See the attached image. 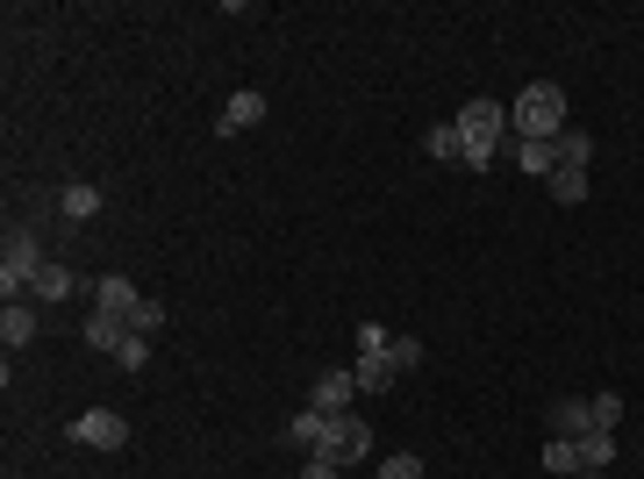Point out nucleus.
Masks as SVG:
<instances>
[{
	"label": "nucleus",
	"mask_w": 644,
	"mask_h": 479,
	"mask_svg": "<svg viewBox=\"0 0 644 479\" xmlns=\"http://www.w3.org/2000/svg\"><path fill=\"white\" fill-rule=\"evenodd\" d=\"M509 129L552 144V136L566 129V87H558V79H530V87L516 93V107H509Z\"/></svg>",
	"instance_id": "1"
},
{
	"label": "nucleus",
	"mask_w": 644,
	"mask_h": 479,
	"mask_svg": "<svg viewBox=\"0 0 644 479\" xmlns=\"http://www.w3.org/2000/svg\"><path fill=\"white\" fill-rule=\"evenodd\" d=\"M36 272H44V251H36L30 229H15V237H8V258H0V294H8V300H30Z\"/></svg>",
	"instance_id": "2"
},
{
	"label": "nucleus",
	"mask_w": 644,
	"mask_h": 479,
	"mask_svg": "<svg viewBox=\"0 0 644 479\" xmlns=\"http://www.w3.org/2000/svg\"><path fill=\"white\" fill-rule=\"evenodd\" d=\"M308 458H330V465H365V458H373V430H365L359 415H330V436H323V451H308Z\"/></svg>",
	"instance_id": "3"
},
{
	"label": "nucleus",
	"mask_w": 644,
	"mask_h": 479,
	"mask_svg": "<svg viewBox=\"0 0 644 479\" xmlns=\"http://www.w3.org/2000/svg\"><path fill=\"white\" fill-rule=\"evenodd\" d=\"M501 129H509V107L487 101V93L459 107V136H465V144H501Z\"/></svg>",
	"instance_id": "4"
},
{
	"label": "nucleus",
	"mask_w": 644,
	"mask_h": 479,
	"mask_svg": "<svg viewBox=\"0 0 644 479\" xmlns=\"http://www.w3.org/2000/svg\"><path fill=\"white\" fill-rule=\"evenodd\" d=\"M72 436H79L87 451H122V444H129V422H122L115 408H87V415L72 422Z\"/></svg>",
	"instance_id": "5"
},
{
	"label": "nucleus",
	"mask_w": 644,
	"mask_h": 479,
	"mask_svg": "<svg viewBox=\"0 0 644 479\" xmlns=\"http://www.w3.org/2000/svg\"><path fill=\"white\" fill-rule=\"evenodd\" d=\"M351 401H359V379H351V365H337V373L315 379V401L308 408H323V415H351Z\"/></svg>",
	"instance_id": "6"
},
{
	"label": "nucleus",
	"mask_w": 644,
	"mask_h": 479,
	"mask_svg": "<svg viewBox=\"0 0 644 479\" xmlns=\"http://www.w3.org/2000/svg\"><path fill=\"white\" fill-rule=\"evenodd\" d=\"M265 122V93H229V107H223V136H244V129H258Z\"/></svg>",
	"instance_id": "7"
},
{
	"label": "nucleus",
	"mask_w": 644,
	"mask_h": 479,
	"mask_svg": "<svg viewBox=\"0 0 644 479\" xmlns=\"http://www.w3.org/2000/svg\"><path fill=\"white\" fill-rule=\"evenodd\" d=\"M79 294V272H65L58 258H44V272L30 280V300H72Z\"/></svg>",
	"instance_id": "8"
},
{
	"label": "nucleus",
	"mask_w": 644,
	"mask_h": 479,
	"mask_svg": "<svg viewBox=\"0 0 644 479\" xmlns=\"http://www.w3.org/2000/svg\"><path fill=\"white\" fill-rule=\"evenodd\" d=\"M93 300H101L108 315H122V322H129V308H136L144 294L129 286V272H108V280H93Z\"/></svg>",
	"instance_id": "9"
},
{
	"label": "nucleus",
	"mask_w": 644,
	"mask_h": 479,
	"mask_svg": "<svg viewBox=\"0 0 644 479\" xmlns=\"http://www.w3.org/2000/svg\"><path fill=\"white\" fill-rule=\"evenodd\" d=\"M394 373H402V365H394L387 351H365V358L351 365V379H359V394H387V387H394Z\"/></svg>",
	"instance_id": "10"
},
{
	"label": "nucleus",
	"mask_w": 644,
	"mask_h": 479,
	"mask_svg": "<svg viewBox=\"0 0 644 479\" xmlns=\"http://www.w3.org/2000/svg\"><path fill=\"white\" fill-rule=\"evenodd\" d=\"M30 337H36V308H30V300H8V308H0V344L22 351Z\"/></svg>",
	"instance_id": "11"
},
{
	"label": "nucleus",
	"mask_w": 644,
	"mask_h": 479,
	"mask_svg": "<svg viewBox=\"0 0 644 479\" xmlns=\"http://www.w3.org/2000/svg\"><path fill=\"white\" fill-rule=\"evenodd\" d=\"M516 166H523L530 180H552V172H558V150L544 144V136H516Z\"/></svg>",
	"instance_id": "12"
},
{
	"label": "nucleus",
	"mask_w": 644,
	"mask_h": 479,
	"mask_svg": "<svg viewBox=\"0 0 644 479\" xmlns=\"http://www.w3.org/2000/svg\"><path fill=\"white\" fill-rule=\"evenodd\" d=\"M87 344H93V351H122V344H129V322H122V315H108V308H93V315H87Z\"/></svg>",
	"instance_id": "13"
},
{
	"label": "nucleus",
	"mask_w": 644,
	"mask_h": 479,
	"mask_svg": "<svg viewBox=\"0 0 644 479\" xmlns=\"http://www.w3.org/2000/svg\"><path fill=\"white\" fill-rule=\"evenodd\" d=\"M323 436H330V415H323V408H301V415L286 422V444H301V451H323Z\"/></svg>",
	"instance_id": "14"
},
{
	"label": "nucleus",
	"mask_w": 644,
	"mask_h": 479,
	"mask_svg": "<svg viewBox=\"0 0 644 479\" xmlns=\"http://www.w3.org/2000/svg\"><path fill=\"white\" fill-rule=\"evenodd\" d=\"M573 444H580V472H587V479H595V472H609V465H615V436L587 430V436H573Z\"/></svg>",
	"instance_id": "15"
},
{
	"label": "nucleus",
	"mask_w": 644,
	"mask_h": 479,
	"mask_svg": "<svg viewBox=\"0 0 644 479\" xmlns=\"http://www.w3.org/2000/svg\"><path fill=\"white\" fill-rule=\"evenodd\" d=\"M58 215H65V223H93V215H101V186H65Z\"/></svg>",
	"instance_id": "16"
},
{
	"label": "nucleus",
	"mask_w": 644,
	"mask_h": 479,
	"mask_svg": "<svg viewBox=\"0 0 644 479\" xmlns=\"http://www.w3.org/2000/svg\"><path fill=\"white\" fill-rule=\"evenodd\" d=\"M552 150H558V166H595V136H580V129H558L552 136Z\"/></svg>",
	"instance_id": "17"
},
{
	"label": "nucleus",
	"mask_w": 644,
	"mask_h": 479,
	"mask_svg": "<svg viewBox=\"0 0 644 479\" xmlns=\"http://www.w3.org/2000/svg\"><path fill=\"white\" fill-rule=\"evenodd\" d=\"M552 201L580 208V201H587V172H580V166H558V172H552Z\"/></svg>",
	"instance_id": "18"
},
{
	"label": "nucleus",
	"mask_w": 644,
	"mask_h": 479,
	"mask_svg": "<svg viewBox=\"0 0 644 479\" xmlns=\"http://www.w3.org/2000/svg\"><path fill=\"white\" fill-rule=\"evenodd\" d=\"M422 150H430V158H444V166H451V158H459V150H465V136H459V122H437V129H430V136H422Z\"/></svg>",
	"instance_id": "19"
},
{
	"label": "nucleus",
	"mask_w": 644,
	"mask_h": 479,
	"mask_svg": "<svg viewBox=\"0 0 644 479\" xmlns=\"http://www.w3.org/2000/svg\"><path fill=\"white\" fill-rule=\"evenodd\" d=\"M615 422H623V401H615V394H595V401H587V430L615 436Z\"/></svg>",
	"instance_id": "20"
},
{
	"label": "nucleus",
	"mask_w": 644,
	"mask_h": 479,
	"mask_svg": "<svg viewBox=\"0 0 644 479\" xmlns=\"http://www.w3.org/2000/svg\"><path fill=\"white\" fill-rule=\"evenodd\" d=\"M544 472H580V444H573V436H552V444H544Z\"/></svg>",
	"instance_id": "21"
},
{
	"label": "nucleus",
	"mask_w": 644,
	"mask_h": 479,
	"mask_svg": "<svg viewBox=\"0 0 644 479\" xmlns=\"http://www.w3.org/2000/svg\"><path fill=\"white\" fill-rule=\"evenodd\" d=\"M552 436H587V401H558L552 408Z\"/></svg>",
	"instance_id": "22"
},
{
	"label": "nucleus",
	"mask_w": 644,
	"mask_h": 479,
	"mask_svg": "<svg viewBox=\"0 0 644 479\" xmlns=\"http://www.w3.org/2000/svg\"><path fill=\"white\" fill-rule=\"evenodd\" d=\"M129 330L136 337H158V330H166V308H158V300H136V308H129Z\"/></svg>",
	"instance_id": "23"
},
{
	"label": "nucleus",
	"mask_w": 644,
	"mask_h": 479,
	"mask_svg": "<svg viewBox=\"0 0 644 479\" xmlns=\"http://www.w3.org/2000/svg\"><path fill=\"white\" fill-rule=\"evenodd\" d=\"M380 479H422V458L416 451H394V458L380 465Z\"/></svg>",
	"instance_id": "24"
},
{
	"label": "nucleus",
	"mask_w": 644,
	"mask_h": 479,
	"mask_svg": "<svg viewBox=\"0 0 644 479\" xmlns=\"http://www.w3.org/2000/svg\"><path fill=\"white\" fill-rule=\"evenodd\" d=\"M144 358H150V337H136V330H129V344L115 351V365H122V373H136V365H144Z\"/></svg>",
	"instance_id": "25"
},
{
	"label": "nucleus",
	"mask_w": 644,
	"mask_h": 479,
	"mask_svg": "<svg viewBox=\"0 0 644 479\" xmlns=\"http://www.w3.org/2000/svg\"><path fill=\"white\" fill-rule=\"evenodd\" d=\"M387 358L408 373V365H422V344H416V337H394V344H387Z\"/></svg>",
	"instance_id": "26"
},
{
	"label": "nucleus",
	"mask_w": 644,
	"mask_h": 479,
	"mask_svg": "<svg viewBox=\"0 0 644 479\" xmlns=\"http://www.w3.org/2000/svg\"><path fill=\"white\" fill-rule=\"evenodd\" d=\"M495 150H501V144H465V150H459V166H473V172H487V166H495Z\"/></svg>",
	"instance_id": "27"
},
{
	"label": "nucleus",
	"mask_w": 644,
	"mask_h": 479,
	"mask_svg": "<svg viewBox=\"0 0 644 479\" xmlns=\"http://www.w3.org/2000/svg\"><path fill=\"white\" fill-rule=\"evenodd\" d=\"M387 344H394V337L380 330V322H359V358H365V351H387Z\"/></svg>",
	"instance_id": "28"
},
{
	"label": "nucleus",
	"mask_w": 644,
	"mask_h": 479,
	"mask_svg": "<svg viewBox=\"0 0 644 479\" xmlns=\"http://www.w3.org/2000/svg\"><path fill=\"white\" fill-rule=\"evenodd\" d=\"M337 472H344V465H330V458H308V472H301V479H337Z\"/></svg>",
	"instance_id": "29"
}]
</instances>
